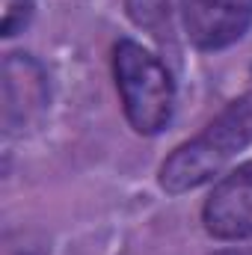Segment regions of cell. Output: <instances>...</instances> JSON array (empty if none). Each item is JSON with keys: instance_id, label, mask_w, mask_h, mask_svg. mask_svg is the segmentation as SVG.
<instances>
[{"instance_id": "6da1fadb", "label": "cell", "mask_w": 252, "mask_h": 255, "mask_svg": "<svg viewBox=\"0 0 252 255\" xmlns=\"http://www.w3.org/2000/svg\"><path fill=\"white\" fill-rule=\"evenodd\" d=\"M252 142V92L235 98L205 130L181 142L160 163V187L172 196L202 187Z\"/></svg>"}, {"instance_id": "7a4b0ae2", "label": "cell", "mask_w": 252, "mask_h": 255, "mask_svg": "<svg viewBox=\"0 0 252 255\" xmlns=\"http://www.w3.org/2000/svg\"><path fill=\"white\" fill-rule=\"evenodd\" d=\"M113 77L125 119L136 133H160L175 110V83L169 68L133 39H119L113 48Z\"/></svg>"}, {"instance_id": "3957f363", "label": "cell", "mask_w": 252, "mask_h": 255, "mask_svg": "<svg viewBox=\"0 0 252 255\" xmlns=\"http://www.w3.org/2000/svg\"><path fill=\"white\" fill-rule=\"evenodd\" d=\"M205 232L217 241L252 238V160L223 175L202 205Z\"/></svg>"}, {"instance_id": "277c9868", "label": "cell", "mask_w": 252, "mask_h": 255, "mask_svg": "<svg viewBox=\"0 0 252 255\" xmlns=\"http://www.w3.org/2000/svg\"><path fill=\"white\" fill-rule=\"evenodd\" d=\"M181 18L199 51H223L250 30L252 0H181Z\"/></svg>"}, {"instance_id": "5b68a950", "label": "cell", "mask_w": 252, "mask_h": 255, "mask_svg": "<svg viewBox=\"0 0 252 255\" xmlns=\"http://www.w3.org/2000/svg\"><path fill=\"white\" fill-rule=\"evenodd\" d=\"M125 9L136 27H145L151 33L169 24V0H125Z\"/></svg>"}, {"instance_id": "8992f818", "label": "cell", "mask_w": 252, "mask_h": 255, "mask_svg": "<svg viewBox=\"0 0 252 255\" xmlns=\"http://www.w3.org/2000/svg\"><path fill=\"white\" fill-rule=\"evenodd\" d=\"M36 0H3V21H0V33L9 39L15 33H21L30 18H33Z\"/></svg>"}, {"instance_id": "52a82bcc", "label": "cell", "mask_w": 252, "mask_h": 255, "mask_svg": "<svg viewBox=\"0 0 252 255\" xmlns=\"http://www.w3.org/2000/svg\"><path fill=\"white\" fill-rule=\"evenodd\" d=\"M214 255H252V250H220Z\"/></svg>"}]
</instances>
